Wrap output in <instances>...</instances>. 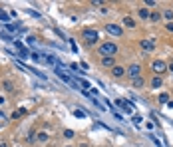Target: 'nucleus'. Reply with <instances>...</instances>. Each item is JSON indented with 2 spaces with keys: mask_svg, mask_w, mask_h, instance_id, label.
Segmentation results:
<instances>
[{
  "mask_svg": "<svg viewBox=\"0 0 173 147\" xmlns=\"http://www.w3.org/2000/svg\"><path fill=\"white\" fill-rule=\"evenodd\" d=\"M131 86H133L135 87V90H141V87H143L145 86V80H143V78H135V80H131Z\"/></svg>",
  "mask_w": 173,
  "mask_h": 147,
  "instance_id": "nucleus-10",
  "label": "nucleus"
},
{
  "mask_svg": "<svg viewBox=\"0 0 173 147\" xmlns=\"http://www.w3.org/2000/svg\"><path fill=\"white\" fill-rule=\"evenodd\" d=\"M106 30L107 34H112V36H122L123 34V28L119 24H106Z\"/></svg>",
  "mask_w": 173,
  "mask_h": 147,
  "instance_id": "nucleus-6",
  "label": "nucleus"
},
{
  "mask_svg": "<svg viewBox=\"0 0 173 147\" xmlns=\"http://www.w3.org/2000/svg\"><path fill=\"white\" fill-rule=\"evenodd\" d=\"M2 87H4V92H14V84H12L10 80H4V82H2Z\"/></svg>",
  "mask_w": 173,
  "mask_h": 147,
  "instance_id": "nucleus-15",
  "label": "nucleus"
},
{
  "mask_svg": "<svg viewBox=\"0 0 173 147\" xmlns=\"http://www.w3.org/2000/svg\"><path fill=\"white\" fill-rule=\"evenodd\" d=\"M133 121H135V125H139V123H141V117H139V115H135Z\"/></svg>",
  "mask_w": 173,
  "mask_h": 147,
  "instance_id": "nucleus-28",
  "label": "nucleus"
},
{
  "mask_svg": "<svg viewBox=\"0 0 173 147\" xmlns=\"http://www.w3.org/2000/svg\"><path fill=\"white\" fill-rule=\"evenodd\" d=\"M165 28H167L169 32H173V22H169V24H167V26H165Z\"/></svg>",
  "mask_w": 173,
  "mask_h": 147,
  "instance_id": "nucleus-29",
  "label": "nucleus"
},
{
  "mask_svg": "<svg viewBox=\"0 0 173 147\" xmlns=\"http://www.w3.org/2000/svg\"><path fill=\"white\" fill-rule=\"evenodd\" d=\"M101 66H104V68H110V70H112L113 66H116V60H113V58H110V56H107V58H101Z\"/></svg>",
  "mask_w": 173,
  "mask_h": 147,
  "instance_id": "nucleus-9",
  "label": "nucleus"
},
{
  "mask_svg": "<svg viewBox=\"0 0 173 147\" xmlns=\"http://www.w3.org/2000/svg\"><path fill=\"white\" fill-rule=\"evenodd\" d=\"M82 38H84L88 44H95L100 36H98V32H95L94 28H86V30H82Z\"/></svg>",
  "mask_w": 173,
  "mask_h": 147,
  "instance_id": "nucleus-2",
  "label": "nucleus"
},
{
  "mask_svg": "<svg viewBox=\"0 0 173 147\" xmlns=\"http://www.w3.org/2000/svg\"><path fill=\"white\" fill-rule=\"evenodd\" d=\"M26 44H32V46H38V38H36V36H28V38H26Z\"/></svg>",
  "mask_w": 173,
  "mask_h": 147,
  "instance_id": "nucleus-18",
  "label": "nucleus"
},
{
  "mask_svg": "<svg viewBox=\"0 0 173 147\" xmlns=\"http://www.w3.org/2000/svg\"><path fill=\"white\" fill-rule=\"evenodd\" d=\"M36 141H40V143H46L48 141V139H50V137H48V133H46V131H40V133H36Z\"/></svg>",
  "mask_w": 173,
  "mask_h": 147,
  "instance_id": "nucleus-13",
  "label": "nucleus"
},
{
  "mask_svg": "<svg viewBox=\"0 0 173 147\" xmlns=\"http://www.w3.org/2000/svg\"><path fill=\"white\" fill-rule=\"evenodd\" d=\"M163 16L167 18V20H169V22H173V10H169V8H167V10L163 12Z\"/></svg>",
  "mask_w": 173,
  "mask_h": 147,
  "instance_id": "nucleus-20",
  "label": "nucleus"
},
{
  "mask_svg": "<svg viewBox=\"0 0 173 147\" xmlns=\"http://www.w3.org/2000/svg\"><path fill=\"white\" fill-rule=\"evenodd\" d=\"M159 104H169V93H159Z\"/></svg>",
  "mask_w": 173,
  "mask_h": 147,
  "instance_id": "nucleus-19",
  "label": "nucleus"
},
{
  "mask_svg": "<svg viewBox=\"0 0 173 147\" xmlns=\"http://www.w3.org/2000/svg\"><path fill=\"white\" fill-rule=\"evenodd\" d=\"M26 113H28V111H26V109H24V107H20V109H18V111H12L10 119H18L20 115H26Z\"/></svg>",
  "mask_w": 173,
  "mask_h": 147,
  "instance_id": "nucleus-14",
  "label": "nucleus"
},
{
  "mask_svg": "<svg viewBox=\"0 0 173 147\" xmlns=\"http://www.w3.org/2000/svg\"><path fill=\"white\" fill-rule=\"evenodd\" d=\"M125 76H128L129 80H135V78H139V76H141V66H139V64H131L128 70H125Z\"/></svg>",
  "mask_w": 173,
  "mask_h": 147,
  "instance_id": "nucleus-3",
  "label": "nucleus"
},
{
  "mask_svg": "<svg viewBox=\"0 0 173 147\" xmlns=\"http://www.w3.org/2000/svg\"><path fill=\"white\" fill-rule=\"evenodd\" d=\"M74 115H76V117H86V113L82 111V109H76V111H74Z\"/></svg>",
  "mask_w": 173,
  "mask_h": 147,
  "instance_id": "nucleus-25",
  "label": "nucleus"
},
{
  "mask_svg": "<svg viewBox=\"0 0 173 147\" xmlns=\"http://www.w3.org/2000/svg\"><path fill=\"white\" fill-rule=\"evenodd\" d=\"M6 121H8V119H6V115L2 113V111H0V129H2V127L6 125Z\"/></svg>",
  "mask_w": 173,
  "mask_h": 147,
  "instance_id": "nucleus-21",
  "label": "nucleus"
},
{
  "mask_svg": "<svg viewBox=\"0 0 173 147\" xmlns=\"http://www.w3.org/2000/svg\"><path fill=\"white\" fill-rule=\"evenodd\" d=\"M145 6H157L155 0H145Z\"/></svg>",
  "mask_w": 173,
  "mask_h": 147,
  "instance_id": "nucleus-27",
  "label": "nucleus"
},
{
  "mask_svg": "<svg viewBox=\"0 0 173 147\" xmlns=\"http://www.w3.org/2000/svg\"><path fill=\"white\" fill-rule=\"evenodd\" d=\"M116 104H117V107L123 109L125 113H131V105H129L128 99H116Z\"/></svg>",
  "mask_w": 173,
  "mask_h": 147,
  "instance_id": "nucleus-7",
  "label": "nucleus"
},
{
  "mask_svg": "<svg viewBox=\"0 0 173 147\" xmlns=\"http://www.w3.org/2000/svg\"><path fill=\"white\" fill-rule=\"evenodd\" d=\"M161 78H159V76H155V78H153V80H151V87H153V90H157V87H161Z\"/></svg>",
  "mask_w": 173,
  "mask_h": 147,
  "instance_id": "nucleus-16",
  "label": "nucleus"
},
{
  "mask_svg": "<svg viewBox=\"0 0 173 147\" xmlns=\"http://www.w3.org/2000/svg\"><path fill=\"white\" fill-rule=\"evenodd\" d=\"M34 139H36V137H34V133H32V131H30V133H28V135H26V141H34Z\"/></svg>",
  "mask_w": 173,
  "mask_h": 147,
  "instance_id": "nucleus-26",
  "label": "nucleus"
},
{
  "mask_svg": "<svg viewBox=\"0 0 173 147\" xmlns=\"http://www.w3.org/2000/svg\"><path fill=\"white\" fill-rule=\"evenodd\" d=\"M100 54H101V58H107V56L113 58V56L117 54V46L113 42H104L100 46Z\"/></svg>",
  "mask_w": 173,
  "mask_h": 147,
  "instance_id": "nucleus-1",
  "label": "nucleus"
},
{
  "mask_svg": "<svg viewBox=\"0 0 173 147\" xmlns=\"http://www.w3.org/2000/svg\"><path fill=\"white\" fill-rule=\"evenodd\" d=\"M171 76H173V74H171Z\"/></svg>",
  "mask_w": 173,
  "mask_h": 147,
  "instance_id": "nucleus-32",
  "label": "nucleus"
},
{
  "mask_svg": "<svg viewBox=\"0 0 173 147\" xmlns=\"http://www.w3.org/2000/svg\"><path fill=\"white\" fill-rule=\"evenodd\" d=\"M6 30H10V32H16V30H18V24H6Z\"/></svg>",
  "mask_w": 173,
  "mask_h": 147,
  "instance_id": "nucleus-22",
  "label": "nucleus"
},
{
  "mask_svg": "<svg viewBox=\"0 0 173 147\" xmlns=\"http://www.w3.org/2000/svg\"><path fill=\"white\" fill-rule=\"evenodd\" d=\"M123 24H125L128 28H135V26H137V24H135V20H133L131 16H123Z\"/></svg>",
  "mask_w": 173,
  "mask_h": 147,
  "instance_id": "nucleus-12",
  "label": "nucleus"
},
{
  "mask_svg": "<svg viewBox=\"0 0 173 147\" xmlns=\"http://www.w3.org/2000/svg\"><path fill=\"white\" fill-rule=\"evenodd\" d=\"M151 70L159 76V74H163V72H167V64H165V62H161V60H155L153 64H151Z\"/></svg>",
  "mask_w": 173,
  "mask_h": 147,
  "instance_id": "nucleus-5",
  "label": "nucleus"
},
{
  "mask_svg": "<svg viewBox=\"0 0 173 147\" xmlns=\"http://www.w3.org/2000/svg\"><path fill=\"white\" fill-rule=\"evenodd\" d=\"M0 147H8V143H6V141H0Z\"/></svg>",
  "mask_w": 173,
  "mask_h": 147,
  "instance_id": "nucleus-31",
  "label": "nucleus"
},
{
  "mask_svg": "<svg viewBox=\"0 0 173 147\" xmlns=\"http://www.w3.org/2000/svg\"><path fill=\"white\" fill-rule=\"evenodd\" d=\"M110 72H112L113 78H123V76H125V68H123V66H113Z\"/></svg>",
  "mask_w": 173,
  "mask_h": 147,
  "instance_id": "nucleus-8",
  "label": "nucleus"
},
{
  "mask_svg": "<svg viewBox=\"0 0 173 147\" xmlns=\"http://www.w3.org/2000/svg\"><path fill=\"white\" fill-rule=\"evenodd\" d=\"M149 20H151V22H159V20H161V14H159V12H151V14H149Z\"/></svg>",
  "mask_w": 173,
  "mask_h": 147,
  "instance_id": "nucleus-17",
  "label": "nucleus"
},
{
  "mask_svg": "<svg viewBox=\"0 0 173 147\" xmlns=\"http://www.w3.org/2000/svg\"><path fill=\"white\" fill-rule=\"evenodd\" d=\"M149 14H151V12L147 10V8H143V6H141V8H137V16H139L141 20H147V18H149Z\"/></svg>",
  "mask_w": 173,
  "mask_h": 147,
  "instance_id": "nucleus-11",
  "label": "nucleus"
},
{
  "mask_svg": "<svg viewBox=\"0 0 173 147\" xmlns=\"http://www.w3.org/2000/svg\"><path fill=\"white\" fill-rule=\"evenodd\" d=\"M64 137H66V139H72V137H74V131H72V129H66V131H64Z\"/></svg>",
  "mask_w": 173,
  "mask_h": 147,
  "instance_id": "nucleus-23",
  "label": "nucleus"
},
{
  "mask_svg": "<svg viewBox=\"0 0 173 147\" xmlns=\"http://www.w3.org/2000/svg\"><path fill=\"white\" fill-rule=\"evenodd\" d=\"M0 20H4L6 24H8V14H6L4 10H0Z\"/></svg>",
  "mask_w": 173,
  "mask_h": 147,
  "instance_id": "nucleus-24",
  "label": "nucleus"
},
{
  "mask_svg": "<svg viewBox=\"0 0 173 147\" xmlns=\"http://www.w3.org/2000/svg\"><path fill=\"white\" fill-rule=\"evenodd\" d=\"M167 70H169V72H171V74H173V62H171V64L167 66Z\"/></svg>",
  "mask_w": 173,
  "mask_h": 147,
  "instance_id": "nucleus-30",
  "label": "nucleus"
},
{
  "mask_svg": "<svg viewBox=\"0 0 173 147\" xmlns=\"http://www.w3.org/2000/svg\"><path fill=\"white\" fill-rule=\"evenodd\" d=\"M155 46H157V42L153 38H145V40H141V42H139V48L143 50V52H153Z\"/></svg>",
  "mask_w": 173,
  "mask_h": 147,
  "instance_id": "nucleus-4",
  "label": "nucleus"
}]
</instances>
